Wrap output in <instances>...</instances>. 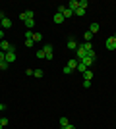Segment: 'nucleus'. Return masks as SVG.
Here are the masks:
<instances>
[{"mask_svg":"<svg viewBox=\"0 0 116 129\" xmlns=\"http://www.w3.org/2000/svg\"><path fill=\"white\" fill-rule=\"evenodd\" d=\"M58 12H60L62 16H64V19H70V17L74 16V12L68 8V6H58Z\"/></svg>","mask_w":116,"mask_h":129,"instance_id":"obj_1","label":"nucleus"},{"mask_svg":"<svg viewBox=\"0 0 116 129\" xmlns=\"http://www.w3.org/2000/svg\"><path fill=\"white\" fill-rule=\"evenodd\" d=\"M85 56H89V54L85 52V48H83L81 44H79V46H77V50H76V60H77V62H81Z\"/></svg>","mask_w":116,"mask_h":129,"instance_id":"obj_2","label":"nucleus"},{"mask_svg":"<svg viewBox=\"0 0 116 129\" xmlns=\"http://www.w3.org/2000/svg\"><path fill=\"white\" fill-rule=\"evenodd\" d=\"M105 48L106 50H116V39L114 37H108L105 41Z\"/></svg>","mask_w":116,"mask_h":129,"instance_id":"obj_3","label":"nucleus"},{"mask_svg":"<svg viewBox=\"0 0 116 129\" xmlns=\"http://www.w3.org/2000/svg\"><path fill=\"white\" fill-rule=\"evenodd\" d=\"M19 19H21V21L33 19V12H31V10H27V12H21V14H19Z\"/></svg>","mask_w":116,"mask_h":129,"instance_id":"obj_4","label":"nucleus"},{"mask_svg":"<svg viewBox=\"0 0 116 129\" xmlns=\"http://www.w3.org/2000/svg\"><path fill=\"white\" fill-rule=\"evenodd\" d=\"M81 62H83L85 66H87V68H91V66L95 64V54H91V56H85V58H83Z\"/></svg>","mask_w":116,"mask_h":129,"instance_id":"obj_5","label":"nucleus"},{"mask_svg":"<svg viewBox=\"0 0 116 129\" xmlns=\"http://www.w3.org/2000/svg\"><path fill=\"white\" fill-rule=\"evenodd\" d=\"M16 58H17V56H16V52H6V62H8V64H14V62H16Z\"/></svg>","mask_w":116,"mask_h":129,"instance_id":"obj_6","label":"nucleus"},{"mask_svg":"<svg viewBox=\"0 0 116 129\" xmlns=\"http://www.w3.org/2000/svg\"><path fill=\"white\" fill-rule=\"evenodd\" d=\"M52 21L60 25V23H64V21H66V19H64V16H62L60 12H56V14H54V17H52Z\"/></svg>","mask_w":116,"mask_h":129,"instance_id":"obj_7","label":"nucleus"},{"mask_svg":"<svg viewBox=\"0 0 116 129\" xmlns=\"http://www.w3.org/2000/svg\"><path fill=\"white\" fill-rule=\"evenodd\" d=\"M10 46H12V44L8 43L6 39H4V41H0V50H2V52H8V50H10Z\"/></svg>","mask_w":116,"mask_h":129,"instance_id":"obj_8","label":"nucleus"},{"mask_svg":"<svg viewBox=\"0 0 116 129\" xmlns=\"http://www.w3.org/2000/svg\"><path fill=\"white\" fill-rule=\"evenodd\" d=\"M81 46L85 48V52H87L89 56H91V54H95V50H93V44H91V43H83Z\"/></svg>","mask_w":116,"mask_h":129,"instance_id":"obj_9","label":"nucleus"},{"mask_svg":"<svg viewBox=\"0 0 116 129\" xmlns=\"http://www.w3.org/2000/svg\"><path fill=\"white\" fill-rule=\"evenodd\" d=\"M99 29H101V25H99L97 21H93L91 25H89V29H87V31H91V33L95 35V33H99Z\"/></svg>","mask_w":116,"mask_h":129,"instance_id":"obj_10","label":"nucleus"},{"mask_svg":"<svg viewBox=\"0 0 116 129\" xmlns=\"http://www.w3.org/2000/svg\"><path fill=\"white\" fill-rule=\"evenodd\" d=\"M10 27H12V19L10 17H4V19H2V29L6 31V29H10Z\"/></svg>","mask_w":116,"mask_h":129,"instance_id":"obj_11","label":"nucleus"},{"mask_svg":"<svg viewBox=\"0 0 116 129\" xmlns=\"http://www.w3.org/2000/svg\"><path fill=\"white\" fill-rule=\"evenodd\" d=\"M68 8H70V10H72V12H76L77 8H79V0H72V2L68 4Z\"/></svg>","mask_w":116,"mask_h":129,"instance_id":"obj_12","label":"nucleus"},{"mask_svg":"<svg viewBox=\"0 0 116 129\" xmlns=\"http://www.w3.org/2000/svg\"><path fill=\"white\" fill-rule=\"evenodd\" d=\"M66 46H68V48H70V50H77V46H79V44H77L76 41H74V39H70V41H68V44H66Z\"/></svg>","mask_w":116,"mask_h":129,"instance_id":"obj_13","label":"nucleus"},{"mask_svg":"<svg viewBox=\"0 0 116 129\" xmlns=\"http://www.w3.org/2000/svg\"><path fill=\"white\" fill-rule=\"evenodd\" d=\"M58 125H60V129H64L66 125H70V119H68V118H60V119H58Z\"/></svg>","mask_w":116,"mask_h":129,"instance_id":"obj_14","label":"nucleus"},{"mask_svg":"<svg viewBox=\"0 0 116 129\" xmlns=\"http://www.w3.org/2000/svg\"><path fill=\"white\" fill-rule=\"evenodd\" d=\"M87 70H89V68L83 64V62H77V71H79V73H85Z\"/></svg>","mask_w":116,"mask_h":129,"instance_id":"obj_15","label":"nucleus"},{"mask_svg":"<svg viewBox=\"0 0 116 129\" xmlns=\"http://www.w3.org/2000/svg\"><path fill=\"white\" fill-rule=\"evenodd\" d=\"M81 75H83V81H91V79H93V71L87 70L85 73H81Z\"/></svg>","mask_w":116,"mask_h":129,"instance_id":"obj_16","label":"nucleus"},{"mask_svg":"<svg viewBox=\"0 0 116 129\" xmlns=\"http://www.w3.org/2000/svg\"><path fill=\"white\" fill-rule=\"evenodd\" d=\"M25 23V27H27L29 31H33V27H35V19H27V21H23Z\"/></svg>","mask_w":116,"mask_h":129,"instance_id":"obj_17","label":"nucleus"},{"mask_svg":"<svg viewBox=\"0 0 116 129\" xmlns=\"http://www.w3.org/2000/svg\"><path fill=\"white\" fill-rule=\"evenodd\" d=\"M95 35L91 31H85V35H83V39H85V43H91V39H93Z\"/></svg>","mask_w":116,"mask_h":129,"instance_id":"obj_18","label":"nucleus"},{"mask_svg":"<svg viewBox=\"0 0 116 129\" xmlns=\"http://www.w3.org/2000/svg\"><path fill=\"white\" fill-rule=\"evenodd\" d=\"M43 52H44V56H47V54H52V44H44Z\"/></svg>","mask_w":116,"mask_h":129,"instance_id":"obj_19","label":"nucleus"},{"mask_svg":"<svg viewBox=\"0 0 116 129\" xmlns=\"http://www.w3.org/2000/svg\"><path fill=\"white\" fill-rule=\"evenodd\" d=\"M39 41H43V35L37 31H33V43H39Z\"/></svg>","mask_w":116,"mask_h":129,"instance_id":"obj_20","label":"nucleus"},{"mask_svg":"<svg viewBox=\"0 0 116 129\" xmlns=\"http://www.w3.org/2000/svg\"><path fill=\"white\" fill-rule=\"evenodd\" d=\"M66 66H68V68H72V70H77V60H74V58H72Z\"/></svg>","mask_w":116,"mask_h":129,"instance_id":"obj_21","label":"nucleus"},{"mask_svg":"<svg viewBox=\"0 0 116 129\" xmlns=\"http://www.w3.org/2000/svg\"><path fill=\"white\" fill-rule=\"evenodd\" d=\"M74 14H76L77 17H83V16H85V10H83V8H77V10L74 12Z\"/></svg>","mask_w":116,"mask_h":129,"instance_id":"obj_22","label":"nucleus"},{"mask_svg":"<svg viewBox=\"0 0 116 129\" xmlns=\"http://www.w3.org/2000/svg\"><path fill=\"white\" fill-rule=\"evenodd\" d=\"M25 46H27V48H33V46H35L33 39H25Z\"/></svg>","mask_w":116,"mask_h":129,"instance_id":"obj_23","label":"nucleus"},{"mask_svg":"<svg viewBox=\"0 0 116 129\" xmlns=\"http://www.w3.org/2000/svg\"><path fill=\"white\" fill-rule=\"evenodd\" d=\"M33 75L37 77V79H41V77H43V70H33Z\"/></svg>","mask_w":116,"mask_h":129,"instance_id":"obj_24","label":"nucleus"},{"mask_svg":"<svg viewBox=\"0 0 116 129\" xmlns=\"http://www.w3.org/2000/svg\"><path fill=\"white\" fill-rule=\"evenodd\" d=\"M87 6H89V2H87V0H79V8L87 10Z\"/></svg>","mask_w":116,"mask_h":129,"instance_id":"obj_25","label":"nucleus"},{"mask_svg":"<svg viewBox=\"0 0 116 129\" xmlns=\"http://www.w3.org/2000/svg\"><path fill=\"white\" fill-rule=\"evenodd\" d=\"M8 68H10L8 62H0V70H8Z\"/></svg>","mask_w":116,"mask_h":129,"instance_id":"obj_26","label":"nucleus"},{"mask_svg":"<svg viewBox=\"0 0 116 129\" xmlns=\"http://www.w3.org/2000/svg\"><path fill=\"white\" fill-rule=\"evenodd\" d=\"M0 123H2V125L6 127V125H8V118H4V116H0Z\"/></svg>","mask_w":116,"mask_h":129,"instance_id":"obj_27","label":"nucleus"},{"mask_svg":"<svg viewBox=\"0 0 116 129\" xmlns=\"http://www.w3.org/2000/svg\"><path fill=\"white\" fill-rule=\"evenodd\" d=\"M25 39H33V31H29V29H27V31H25Z\"/></svg>","mask_w":116,"mask_h":129,"instance_id":"obj_28","label":"nucleus"},{"mask_svg":"<svg viewBox=\"0 0 116 129\" xmlns=\"http://www.w3.org/2000/svg\"><path fill=\"white\" fill-rule=\"evenodd\" d=\"M37 58H39V60H43V58H44V52H43V48H41V50L37 52Z\"/></svg>","mask_w":116,"mask_h":129,"instance_id":"obj_29","label":"nucleus"},{"mask_svg":"<svg viewBox=\"0 0 116 129\" xmlns=\"http://www.w3.org/2000/svg\"><path fill=\"white\" fill-rule=\"evenodd\" d=\"M72 71H74V70H72V68H68V66H66V68H64V73H66V75H70Z\"/></svg>","mask_w":116,"mask_h":129,"instance_id":"obj_30","label":"nucleus"},{"mask_svg":"<svg viewBox=\"0 0 116 129\" xmlns=\"http://www.w3.org/2000/svg\"><path fill=\"white\" fill-rule=\"evenodd\" d=\"M0 62H6V52H0Z\"/></svg>","mask_w":116,"mask_h":129,"instance_id":"obj_31","label":"nucleus"},{"mask_svg":"<svg viewBox=\"0 0 116 129\" xmlns=\"http://www.w3.org/2000/svg\"><path fill=\"white\" fill-rule=\"evenodd\" d=\"M6 17V14H4V10H0V21H2V19H4Z\"/></svg>","mask_w":116,"mask_h":129,"instance_id":"obj_32","label":"nucleus"},{"mask_svg":"<svg viewBox=\"0 0 116 129\" xmlns=\"http://www.w3.org/2000/svg\"><path fill=\"white\" fill-rule=\"evenodd\" d=\"M64 129H76V127H74V123H70V125H66Z\"/></svg>","mask_w":116,"mask_h":129,"instance_id":"obj_33","label":"nucleus"},{"mask_svg":"<svg viewBox=\"0 0 116 129\" xmlns=\"http://www.w3.org/2000/svg\"><path fill=\"white\" fill-rule=\"evenodd\" d=\"M4 108H6V106H4L2 102H0V112H4Z\"/></svg>","mask_w":116,"mask_h":129,"instance_id":"obj_34","label":"nucleus"},{"mask_svg":"<svg viewBox=\"0 0 116 129\" xmlns=\"http://www.w3.org/2000/svg\"><path fill=\"white\" fill-rule=\"evenodd\" d=\"M2 127H4V125H2V123H0V129H2Z\"/></svg>","mask_w":116,"mask_h":129,"instance_id":"obj_35","label":"nucleus"},{"mask_svg":"<svg viewBox=\"0 0 116 129\" xmlns=\"http://www.w3.org/2000/svg\"><path fill=\"white\" fill-rule=\"evenodd\" d=\"M0 29H2V21H0Z\"/></svg>","mask_w":116,"mask_h":129,"instance_id":"obj_36","label":"nucleus"},{"mask_svg":"<svg viewBox=\"0 0 116 129\" xmlns=\"http://www.w3.org/2000/svg\"><path fill=\"white\" fill-rule=\"evenodd\" d=\"M112 37H114V39H116V33H114V35H112Z\"/></svg>","mask_w":116,"mask_h":129,"instance_id":"obj_37","label":"nucleus"},{"mask_svg":"<svg viewBox=\"0 0 116 129\" xmlns=\"http://www.w3.org/2000/svg\"><path fill=\"white\" fill-rule=\"evenodd\" d=\"M0 52H2V50H0Z\"/></svg>","mask_w":116,"mask_h":129,"instance_id":"obj_38","label":"nucleus"}]
</instances>
